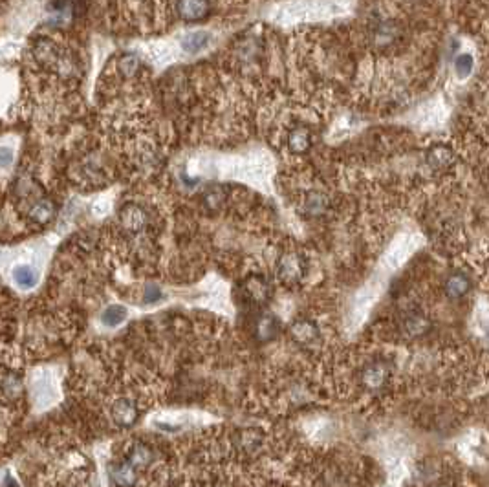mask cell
<instances>
[{
	"instance_id": "obj_13",
	"label": "cell",
	"mask_w": 489,
	"mask_h": 487,
	"mask_svg": "<svg viewBox=\"0 0 489 487\" xmlns=\"http://www.w3.org/2000/svg\"><path fill=\"white\" fill-rule=\"evenodd\" d=\"M53 214H56V205L48 198H41L37 202H33V205L28 211L30 220H33L35 223L50 222L53 219Z\"/></svg>"
},
{
	"instance_id": "obj_21",
	"label": "cell",
	"mask_w": 489,
	"mask_h": 487,
	"mask_svg": "<svg viewBox=\"0 0 489 487\" xmlns=\"http://www.w3.org/2000/svg\"><path fill=\"white\" fill-rule=\"evenodd\" d=\"M138 68H140V59L136 56H125L119 60V70L125 75H132L134 72H138Z\"/></svg>"
},
{
	"instance_id": "obj_20",
	"label": "cell",
	"mask_w": 489,
	"mask_h": 487,
	"mask_svg": "<svg viewBox=\"0 0 489 487\" xmlns=\"http://www.w3.org/2000/svg\"><path fill=\"white\" fill-rule=\"evenodd\" d=\"M224 200H226V195H224V190L220 189V187H213V189H209L204 195V204L209 209H219L220 205L224 204Z\"/></svg>"
},
{
	"instance_id": "obj_17",
	"label": "cell",
	"mask_w": 489,
	"mask_h": 487,
	"mask_svg": "<svg viewBox=\"0 0 489 487\" xmlns=\"http://www.w3.org/2000/svg\"><path fill=\"white\" fill-rule=\"evenodd\" d=\"M13 278L17 286L22 290H30L37 284V271L30 266H19L13 269Z\"/></svg>"
},
{
	"instance_id": "obj_15",
	"label": "cell",
	"mask_w": 489,
	"mask_h": 487,
	"mask_svg": "<svg viewBox=\"0 0 489 487\" xmlns=\"http://www.w3.org/2000/svg\"><path fill=\"white\" fill-rule=\"evenodd\" d=\"M471 288V280L467 275L464 273H455L448 278V284H445V292L451 299H460L464 297Z\"/></svg>"
},
{
	"instance_id": "obj_3",
	"label": "cell",
	"mask_w": 489,
	"mask_h": 487,
	"mask_svg": "<svg viewBox=\"0 0 489 487\" xmlns=\"http://www.w3.org/2000/svg\"><path fill=\"white\" fill-rule=\"evenodd\" d=\"M110 414H112V420L117 427L126 429V427H132V425L138 422V416H140V408H138V403H136L134 399L119 398L112 403Z\"/></svg>"
},
{
	"instance_id": "obj_10",
	"label": "cell",
	"mask_w": 489,
	"mask_h": 487,
	"mask_svg": "<svg viewBox=\"0 0 489 487\" xmlns=\"http://www.w3.org/2000/svg\"><path fill=\"white\" fill-rule=\"evenodd\" d=\"M244 293H246V297L249 301L255 302V304H261L270 297V286H268L264 277L252 275V277L244 280Z\"/></svg>"
},
{
	"instance_id": "obj_6",
	"label": "cell",
	"mask_w": 489,
	"mask_h": 487,
	"mask_svg": "<svg viewBox=\"0 0 489 487\" xmlns=\"http://www.w3.org/2000/svg\"><path fill=\"white\" fill-rule=\"evenodd\" d=\"M209 11V0H178V15L187 22L204 20Z\"/></svg>"
},
{
	"instance_id": "obj_18",
	"label": "cell",
	"mask_w": 489,
	"mask_h": 487,
	"mask_svg": "<svg viewBox=\"0 0 489 487\" xmlns=\"http://www.w3.org/2000/svg\"><path fill=\"white\" fill-rule=\"evenodd\" d=\"M207 42H209V35L205 32H195V33H189L185 39H183L182 46L183 50L189 51V53H196V51L204 50L205 46H207Z\"/></svg>"
},
{
	"instance_id": "obj_12",
	"label": "cell",
	"mask_w": 489,
	"mask_h": 487,
	"mask_svg": "<svg viewBox=\"0 0 489 487\" xmlns=\"http://www.w3.org/2000/svg\"><path fill=\"white\" fill-rule=\"evenodd\" d=\"M264 446V434L259 431H242L238 434V447L242 449L244 455L247 456H255L259 450L262 449Z\"/></svg>"
},
{
	"instance_id": "obj_8",
	"label": "cell",
	"mask_w": 489,
	"mask_h": 487,
	"mask_svg": "<svg viewBox=\"0 0 489 487\" xmlns=\"http://www.w3.org/2000/svg\"><path fill=\"white\" fill-rule=\"evenodd\" d=\"M138 469L132 467L126 460L122 462H114L110 465V480L116 487H132L138 482Z\"/></svg>"
},
{
	"instance_id": "obj_7",
	"label": "cell",
	"mask_w": 489,
	"mask_h": 487,
	"mask_svg": "<svg viewBox=\"0 0 489 487\" xmlns=\"http://www.w3.org/2000/svg\"><path fill=\"white\" fill-rule=\"evenodd\" d=\"M429 326H431V323H429L427 316L419 310L407 311L405 316H403V320H401V330H403V334L407 337H419V335H424L429 330Z\"/></svg>"
},
{
	"instance_id": "obj_23",
	"label": "cell",
	"mask_w": 489,
	"mask_h": 487,
	"mask_svg": "<svg viewBox=\"0 0 489 487\" xmlns=\"http://www.w3.org/2000/svg\"><path fill=\"white\" fill-rule=\"evenodd\" d=\"M13 162V152L8 147H0V167H8Z\"/></svg>"
},
{
	"instance_id": "obj_2",
	"label": "cell",
	"mask_w": 489,
	"mask_h": 487,
	"mask_svg": "<svg viewBox=\"0 0 489 487\" xmlns=\"http://www.w3.org/2000/svg\"><path fill=\"white\" fill-rule=\"evenodd\" d=\"M389 376H391V368H389L387 361H382V359H376V361L367 363L361 372H359V383L361 387L370 392H376V390L383 389L387 385Z\"/></svg>"
},
{
	"instance_id": "obj_16",
	"label": "cell",
	"mask_w": 489,
	"mask_h": 487,
	"mask_svg": "<svg viewBox=\"0 0 489 487\" xmlns=\"http://www.w3.org/2000/svg\"><path fill=\"white\" fill-rule=\"evenodd\" d=\"M280 325L279 320L275 319L273 316H262L256 323V337L261 341H271L275 339L277 334H279Z\"/></svg>"
},
{
	"instance_id": "obj_5",
	"label": "cell",
	"mask_w": 489,
	"mask_h": 487,
	"mask_svg": "<svg viewBox=\"0 0 489 487\" xmlns=\"http://www.w3.org/2000/svg\"><path fill=\"white\" fill-rule=\"evenodd\" d=\"M119 219H122L123 228L131 233L143 231V229L147 228V223H149V214H147V211H145L141 205L136 204L125 205L122 214H119Z\"/></svg>"
},
{
	"instance_id": "obj_24",
	"label": "cell",
	"mask_w": 489,
	"mask_h": 487,
	"mask_svg": "<svg viewBox=\"0 0 489 487\" xmlns=\"http://www.w3.org/2000/svg\"><path fill=\"white\" fill-rule=\"evenodd\" d=\"M159 297H162V292H159L156 286H149V288H147V292H145V301L147 302L158 301Z\"/></svg>"
},
{
	"instance_id": "obj_19",
	"label": "cell",
	"mask_w": 489,
	"mask_h": 487,
	"mask_svg": "<svg viewBox=\"0 0 489 487\" xmlns=\"http://www.w3.org/2000/svg\"><path fill=\"white\" fill-rule=\"evenodd\" d=\"M126 317V310L123 306H110L107 308V310L103 311V325L107 326H117L122 325L123 320H125Z\"/></svg>"
},
{
	"instance_id": "obj_4",
	"label": "cell",
	"mask_w": 489,
	"mask_h": 487,
	"mask_svg": "<svg viewBox=\"0 0 489 487\" xmlns=\"http://www.w3.org/2000/svg\"><path fill=\"white\" fill-rule=\"evenodd\" d=\"M289 334H292V339L295 343L301 344V346H313L321 339V330L310 319L295 320L292 328H289Z\"/></svg>"
},
{
	"instance_id": "obj_22",
	"label": "cell",
	"mask_w": 489,
	"mask_h": 487,
	"mask_svg": "<svg viewBox=\"0 0 489 487\" xmlns=\"http://www.w3.org/2000/svg\"><path fill=\"white\" fill-rule=\"evenodd\" d=\"M471 68H473V60H471L469 56L458 57V60H457L458 74H460V72H462V75H467L471 72Z\"/></svg>"
},
{
	"instance_id": "obj_14",
	"label": "cell",
	"mask_w": 489,
	"mask_h": 487,
	"mask_svg": "<svg viewBox=\"0 0 489 487\" xmlns=\"http://www.w3.org/2000/svg\"><path fill=\"white\" fill-rule=\"evenodd\" d=\"M310 145H312V134H310V130L304 129V126H295V129L289 130L288 147L294 150V152H306V150L310 149Z\"/></svg>"
},
{
	"instance_id": "obj_11",
	"label": "cell",
	"mask_w": 489,
	"mask_h": 487,
	"mask_svg": "<svg viewBox=\"0 0 489 487\" xmlns=\"http://www.w3.org/2000/svg\"><path fill=\"white\" fill-rule=\"evenodd\" d=\"M328 207H330V198L321 190H313L303 200V213L310 219L322 216L328 211Z\"/></svg>"
},
{
	"instance_id": "obj_1",
	"label": "cell",
	"mask_w": 489,
	"mask_h": 487,
	"mask_svg": "<svg viewBox=\"0 0 489 487\" xmlns=\"http://www.w3.org/2000/svg\"><path fill=\"white\" fill-rule=\"evenodd\" d=\"M306 260L301 253L297 251H289L280 257L279 262H277V277L282 284H288V286H294L299 284L306 275Z\"/></svg>"
},
{
	"instance_id": "obj_9",
	"label": "cell",
	"mask_w": 489,
	"mask_h": 487,
	"mask_svg": "<svg viewBox=\"0 0 489 487\" xmlns=\"http://www.w3.org/2000/svg\"><path fill=\"white\" fill-rule=\"evenodd\" d=\"M154 449L143 441H138L134 446H131V449L126 450V462L132 465L138 471H143V469L150 467L154 462Z\"/></svg>"
}]
</instances>
